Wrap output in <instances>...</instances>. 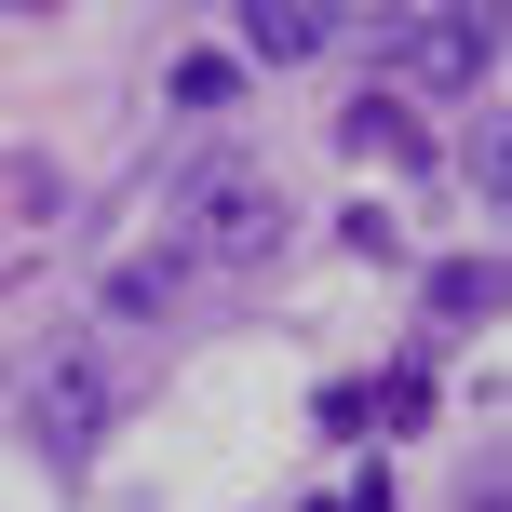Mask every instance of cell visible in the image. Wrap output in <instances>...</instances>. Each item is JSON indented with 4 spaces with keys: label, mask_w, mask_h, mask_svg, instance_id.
<instances>
[{
    "label": "cell",
    "mask_w": 512,
    "mask_h": 512,
    "mask_svg": "<svg viewBox=\"0 0 512 512\" xmlns=\"http://www.w3.org/2000/svg\"><path fill=\"white\" fill-rule=\"evenodd\" d=\"M283 243V189L256 176L230 149H189L176 162V256H203V270H256V256Z\"/></svg>",
    "instance_id": "6da1fadb"
},
{
    "label": "cell",
    "mask_w": 512,
    "mask_h": 512,
    "mask_svg": "<svg viewBox=\"0 0 512 512\" xmlns=\"http://www.w3.org/2000/svg\"><path fill=\"white\" fill-rule=\"evenodd\" d=\"M108 418H122V364L108 351H54L41 378H27V445H41V459H95Z\"/></svg>",
    "instance_id": "7a4b0ae2"
},
{
    "label": "cell",
    "mask_w": 512,
    "mask_h": 512,
    "mask_svg": "<svg viewBox=\"0 0 512 512\" xmlns=\"http://www.w3.org/2000/svg\"><path fill=\"white\" fill-rule=\"evenodd\" d=\"M391 54L432 68V81H486V68H499V14H405V27H391Z\"/></svg>",
    "instance_id": "3957f363"
},
{
    "label": "cell",
    "mask_w": 512,
    "mask_h": 512,
    "mask_svg": "<svg viewBox=\"0 0 512 512\" xmlns=\"http://www.w3.org/2000/svg\"><path fill=\"white\" fill-rule=\"evenodd\" d=\"M337 14L324 0H243V54H270V68H297V54H324Z\"/></svg>",
    "instance_id": "277c9868"
},
{
    "label": "cell",
    "mask_w": 512,
    "mask_h": 512,
    "mask_svg": "<svg viewBox=\"0 0 512 512\" xmlns=\"http://www.w3.org/2000/svg\"><path fill=\"white\" fill-rule=\"evenodd\" d=\"M337 149H351V162H432V135H418L391 95H351V108H337Z\"/></svg>",
    "instance_id": "5b68a950"
},
{
    "label": "cell",
    "mask_w": 512,
    "mask_h": 512,
    "mask_svg": "<svg viewBox=\"0 0 512 512\" xmlns=\"http://www.w3.org/2000/svg\"><path fill=\"white\" fill-rule=\"evenodd\" d=\"M176 283H189V256H122V270H108V310L149 324V310H176Z\"/></svg>",
    "instance_id": "8992f818"
},
{
    "label": "cell",
    "mask_w": 512,
    "mask_h": 512,
    "mask_svg": "<svg viewBox=\"0 0 512 512\" xmlns=\"http://www.w3.org/2000/svg\"><path fill=\"white\" fill-rule=\"evenodd\" d=\"M432 310H445V324H486V310H499V270H486V256H459V270L432 283Z\"/></svg>",
    "instance_id": "52a82bcc"
},
{
    "label": "cell",
    "mask_w": 512,
    "mask_h": 512,
    "mask_svg": "<svg viewBox=\"0 0 512 512\" xmlns=\"http://www.w3.org/2000/svg\"><path fill=\"white\" fill-rule=\"evenodd\" d=\"M230 81H243L230 54H189V68H176V108H230Z\"/></svg>",
    "instance_id": "ba28073f"
},
{
    "label": "cell",
    "mask_w": 512,
    "mask_h": 512,
    "mask_svg": "<svg viewBox=\"0 0 512 512\" xmlns=\"http://www.w3.org/2000/svg\"><path fill=\"white\" fill-rule=\"evenodd\" d=\"M337 243H351L364 270H378V256H405V243H391V216H378V203H351V216H337Z\"/></svg>",
    "instance_id": "9c48e42d"
},
{
    "label": "cell",
    "mask_w": 512,
    "mask_h": 512,
    "mask_svg": "<svg viewBox=\"0 0 512 512\" xmlns=\"http://www.w3.org/2000/svg\"><path fill=\"white\" fill-rule=\"evenodd\" d=\"M310 512H337V499H310Z\"/></svg>",
    "instance_id": "30bf717a"
}]
</instances>
